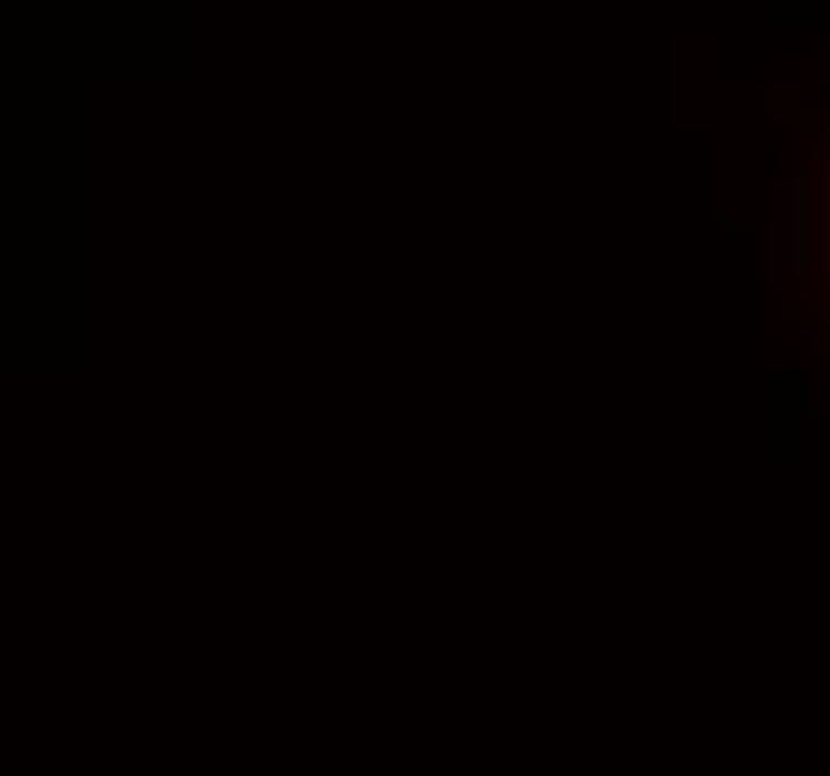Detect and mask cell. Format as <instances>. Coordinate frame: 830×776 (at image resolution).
I'll return each mask as SVG.
<instances>
[{
    "label": "cell",
    "mask_w": 830,
    "mask_h": 776,
    "mask_svg": "<svg viewBox=\"0 0 830 776\" xmlns=\"http://www.w3.org/2000/svg\"><path fill=\"white\" fill-rule=\"evenodd\" d=\"M807 258V203H801V180H789V269H801Z\"/></svg>",
    "instance_id": "obj_1"
}]
</instances>
